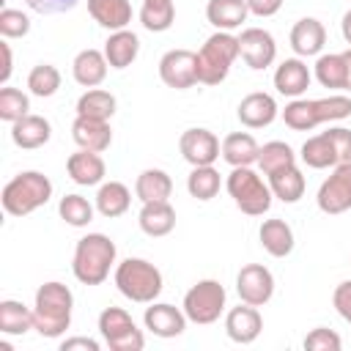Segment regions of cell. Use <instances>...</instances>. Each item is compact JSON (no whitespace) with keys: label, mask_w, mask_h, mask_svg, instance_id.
<instances>
[{"label":"cell","mask_w":351,"mask_h":351,"mask_svg":"<svg viewBox=\"0 0 351 351\" xmlns=\"http://www.w3.org/2000/svg\"><path fill=\"white\" fill-rule=\"evenodd\" d=\"M71 307H74V293L69 285L49 280L38 285L36 302H33V318H36V332L41 337H60L71 326Z\"/></svg>","instance_id":"1"},{"label":"cell","mask_w":351,"mask_h":351,"mask_svg":"<svg viewBox=\"0 0 351 351\" xmlns=\"http://www.w3.org/2000/svg\"><path fill=\"white\" fill-rule=\"evenodd\" d=\"M351 115V96L329 93L324 99H291L282 110V121L293 132H310L318 123H335Z\"/></svg>","instance_id":"2"},{"label":"cell","mask_w":351,"mask_h":351,"mask_svg":"<svg viewBox=\"0 0 351 351\" xmlns=\"http://www.w3.org/2000/svg\"><path fill=\"white\" fill-rule=\"evenodd\" d=\"M118 250L115 241L104 233H88L77 241L74 258H71V274L82 285H101L110 277V269L115 266Z\"/></svg>","instance_id":"3"},{"label":"cell","mask_w":351,"mask_h":351,"mask_svg":"<svg viewBox=\"0 0 351 351\" xmlns=\"http://www.w3.org/2000/svg\"><path fill=\"white\" fill-rule=\"evenodd\" d=\"M49 197H52V181L44 173H38V170H22V173H16L3 186L0 203H3V211L5 214H11V217H27L36 208L47 206Z\"/></svg>","instance_id":"4"},{"label":"cell","mask_w":351,"mask_h":351,"mask_svg":"<svg viewBox=\"0 0 351 351\" xmlns=\"http://www.w3.org/2000/svg\"><path fill=\"white\" fill-rule=\"evenodd\" d=\"M115 288L129 299V302H137V304H151L156 302V296L162 293L165 288V280H162V271L145 261V258H126L115 266Z\"/></svg>","instance_id":"5"},{"label":"cell","mask_w":351,"mask_h":351,"mask_svg":"<svg viewBox=\"0 0 351 351\" xmlns=\"http://www.w3.org/2000/svg\"><path fill=\"white\" fill-rule=\"evenodd\" d=\"M195 55H197V82L219 85L225 82L233 60L239 58V36L228 30H217L203 41V47Z\"/></svg>","instance_id":"6"},{"label":"cell","mask_w":351,"mask_h":351,"mask_svg":"<svg viewBox=\"0 0 351 351\" xmlns=\"http://www.w3.org/2000/svg\"><path fill=\"white\" fill-rule=\"evenodd\" d=\"M225 189L233 197L236 208L247 217H263L271 208V186L252 167H233L225 178Z\"/></svg>","instance_id":"7"},{"label":"cell","mask_w":351,"mask_h":351,"mask_svg":"<svg viewBox=\"0 0 351 351\" xmlns=\"http://www.w3.org/2000/svg\"><path fill=\"white\" fill-rule=\"evenodd\" d=\"M225 288L219 280H197L186 293H184V313L192 324L197 326H208L214 321H219V315L225 313Z\"/></svg>","instance_id":"8"},{"label":"cell","mask_w":351,"mask_h":351,"mask_svg":"<svg viewBox=\"0 0 351 351\" xmlns=\"http://www.w3.org/2000/svg\"><path fill=\"white\" fill-rule=\"evenodd\" d=\"M99 332H101V340L112 351H143L145 348L143 329H137L134 318L123 307H104L99 313Z\"/></svg>","instance_id":"9"},{"label":"cell","mask_w":351,"mask_h":351,"mask_svg":"<svg viewBox=\"0 0 351 351\" xmlns=\"http://www.w3.org/2000/svg\"><path fill=\"white\" fill-rule=\"evenodd\" d=\"M315 203L324 214L337 217L346 214L351 208V165H337L332 167V173L321 181Z\"/></svg>","instance_id":"10"},{"label":"cell","mask_w":351,"mask_h":351,"mask_svg":"<svg viewBox=\"0 0 351 351\" xmlns=\"http://www.w3.org/2000/svg\"><path fill=\"white\" fill-rule=\"evenodd\" d=\"M159 80L176 90L195 88L197 85V55L192 49H167L159 58Z\"/></svg>","instance_id":"11"},{"label":"cell","mask_w":351,"mask_h":351,"mask_svg":"<svg viewBox=\"0 0 351 351\" xmlns=\"http://www.w3.org/2000/svg\"><path fill=\"white\" fill-rule=\"evenodd\" d=\"M236 293L252 307H263L274 296V274L263 263H247L236 274Z\"/></svg>","instance_id":"12"},{"label":"cell","mask_w":351,"mask_h":351,"mask_svg":"<svg viewBox=\"0 0 351 351\" xmlns=\"http://www.w3.org/2000/svg\"><path fill=\"white\" fill-rule=\"evenodd\" d=\"M178 151H181V156H184L192 167H200V165H214V162L222 156V143H219V137H217L211 129L192 126V129H186V132L181 134Z\"/></svg>","instance_id":"13"},{"label":"cell","mask_w":351,"mask_h":351,"mask_svg":"<svg viewBox=\"0 0 351 351\" xmlns=\"http://www.w3.org/2000/svg\"><path fill=\"white\" fill-rule=\"evenodd\" d=\"M239 55L255 71L269 69L274 63V58H277V41L263 27H244L239 33Z\"/></svg>","instance_id":"14"},{"label":"cell","mask_w":351,"mask_h":351,"mask_svg":"<svg viewBox=\"0 0 351 351\" xmlns=\"http://www.w3.org/2000/svg\"><path fill=\"white\" fill-rule=\"evenodd\" d=\"M143 321H145V329H148L151 335L167 340V337L184 335L189 318H186L184 307H176V304H167V302H151V304L145 307Z\"/></svg>","instance_id":"15"},{"label":"cell","mask_w":351,"mask_h":351,"mask_svg":"<svg viewBox=\"0 0 351 351\" xmlns=\"http://www.w3.org/2000/svg\"><path fill=\"white\" fill-rule=\"evenodd\" d=\"M261 329H263V318H261L258 307H252L247 302H241L239 307H230L228 315H225V332L239 346L255 343L258 335H261Z\"/></svg>","instance_id":"16"},{"label":"cell","mask_w":351,"mask_h":351,"mask_svg":"<svg viewBox=\"0 0 351 351\" xmlns=\"http://www.w3.org/2000/svg\"><path fill=\"white\" fill-rule=\"evenodd\" d=\"M236 115H239V121H241L247 129H263V126L274 123V118L280 115V107H277V101H274L271 93L255 90V93H247V96L239 101Z\"/></svg>","instance_id":"17"},{"label":"cell","mask_w":351,"mask_h":351,"mask_svg":"<svg viewBox=\"0 0 351 351\" xmlns=\"http://www.w3.org/2000/svg\"><path fill=\"white\" fill-rule=\"evenodd\" d=\"M310 82H313V74H310V69L302 58H285L274 69V88H277L280 96L299 99V96L307 93Z\"/></svg>","instance_id":"18"},{"label":"cell","mask_w":351,"mask_h":351,"mask_svg":"<svg viewBox=\"0 0 351 351\" xmlns=\"http://www.w3.org/2000/svg\"><path fill=\"white\" fill-rule=\"evenodd\" d=\"M66 173L74 184L80 186H99L104 184V173H107V165L101 159V154L96 151H74L69 159H66Z\"/></svg>","instance_id":"19"},{"label":"cell","mask_w":351,"mask_h":351,"mask_svg":"<svg viewBox=\"0 0 351 351\" xmlns=\"http://www.w3.org/2000/svg\"><path fill=\"white\" fill-rule=\"evenodd\" d=\"M71 137H74V143H77L80 148L104 154V151L110 148V143H112V129H110V121L77 115L74 123H71Z\"/></svg>","instance_id":"20"},{"label":"cell","mask_w":351,"mask_h":351,"mask_svg":"<svg viewBox=\"0 0 351 351\" xmlns=\"http://www.w3.org/2000/svg\"><path fill=\"white\" fill-rule=\"evenodd\" d=\"M324 44H326V27L321 25V19L304 16L291 27V49L296 52V58L321 55Z\"/></svg>","instance_id":"21"},{"label":"cell","mask_w":351,"mask_h":351,"mask_svg":"<svg viewBox=\"0 0 351 351\" xmlns=\"http://www.w3.org/2000/svg\"><path fill=\"white\" fill-rule=\"evenodd\" d=\"M107 69L110 63L104 58V49H93V47L77 52V58L71 60V77L82 88H99L107 77Z\"/></svg>","instance_id":"22"},{"label":"cell","mask_w":351,"mask_h":351,"mask_svg":"<svg viewBox=\"0 0 351 351\" xmlns=\"http://www.w3.org/2000/svg\"><path fill=\"white\" fill-rule=\"evenodd\" d=\"M49 137H52V123H49L44 115H33V112H27V115L19 118L16 123H11V140H14L16 148L33 151V148L47 145Z\"/></svg>","instance_id":"23"},{"label":"cell","mask_w":351,"mask_h":351,"mask_svg":"<svg viewBox=\"0 0 351 351\" xmlns=\"http://www.w3.org/2000/svg\"><path fill=\"white\" fill-rule=\"evenodd\" d=\"M140 230L151 239H162L176 228V208L170 206V200H151L143 203L140 214H137Z\"/></svg>","instance_id":"24"},{"label":"cell","mask_w":351,"mask_h":351,"mask_svg":"<svg viewBox=\"0 0 351 351\" xmlns=\"http://www.w3.org/2000/svg\"><path fill=\"white\" fill-rule=\"evenodd\" d=\"M137 55H140V38L129 27L112 30L110 38L104 41V58H107L110 69H126L137 60Z\"/></svg>","instance_id":"25"},{"label":"cell","mask_w":351,"mask_h":351,"mask_svg":"<svg viewBox=\"0 0 351 351\" xmlns=\"http://www.w3.org/2000/svg\"><path fill=\"white\" fill-rule=\"evenodd\" d=\"M258 239H261V247L271 255V258H288L293 252V230L285 219H263L261 222V230H258Z\"/></svg>","instance_id":"26"},{"label":"cell","mask_w":351,"mask_h":351,"mask_svg":"<svg viewBox=\"0 0 351 351\" xmlns=\"http://www.w3.org/2000/svg\"><path fill=\"white\" fill-rule=\"evenodd\" d=\"M258 154L261 145L250 132H230L222 140V159L230 167H252L258 165Z\"/></svg>","instance_id":"27"},{"label":"cell","mask_w":351,"mask_h":351,"mask_svg":"<svg viewBox=\"0 0 351 351\" xmlns=\"http://www.w3.org/2000/svg\"><path fill=\"white\" fill-rule=\"evenodd\" d=\"M88 14L104 30H123L132 22V3L129 0H88Z\"/></svg>","instance_id":"28"},{"label":"cell","mask_w":351,"mask_h":351,"mask_svg":"<svg viewBox=\"0 0 351 351\" xmlns=\"http://www.w3.org/2000/svg\"><path fill=\"white\" fill-rule=\"evenodd\" d=\"M247 16H250L247 0H208L206 3V19L217 30L233 33L236 27H241V22H247Z\"/></svg>","instance_id":"29"},{"label":"cell","mask_w":351,"mask_h":351,"mask_svg":"<svg viewBox=\"0 0 351 351\" xmlns=\"http://www.w3.org/2000/svg\"><path fill=\"white\" fill-rule=\"evenodd\" d=\"M132 206V192L126 184L121 181H104L99 184V192H96V211L107 219H115L121 214H126Z\"/></svg>","instance_id":"30"},{"label":"cell","mask_w":351,"mask_h":351,"mask_svg":"<svg viewBox=\"0 0 351 351\" xmlns=\"http://www.w3.org/2000/svg\"><path fill=\"white\" fill-rule=\"evenodd\" d=\"M173 192V178L159 170V167H148L137 176L134 181V195L140 197V203H151V200H170Z\"/></svg>","instance_id":"31"},{"label":"cell","mask_w":351,"mask_h":351,"mask_svg":"<svg viewBox=\"0 0 351 351\" xmlns=\"http://www.w3.org/2000/svg\"><path fill=\"white\" fill-rule=\"evenodd\" d=\"M269 186H271V195L277 200H282V203H299L302 195H304L307 181H304L302 170L296 165H291V167H282V170L271 173L269 176Z\"/></svg>","instance_id":"32"},{"label":"cell","mask_w":351,"mask_h":351,"mask_svg":"<svg viewBox=\"0 0 351 351\" xmlns=\"http://www.w3.org/2000/svg\"><path fill=\"white\" fill-rule=\"evenodd\" d=\"M302 162L313 170H329V167H337V154H335V145L332 140L326 137V132L315 134V137H307L302 143V151H299Z\"/></svg>","instance_id":"33"},{"label":"cell","mask_w":351,"mask_h":351,"mask_svg":"<svg viewBox=\"0 0 351 351\" xmlns=\"http://www.w3.org/2000/svg\"><path fill=\"white\" fill-rule=\"evenodd\" d=\"M36 329L33 307H25L16 299H3L0 302V332L3 335H25Z\"/></svg>","instance_id":"34"},{"label":"cell","mask_w":351,"mask_h":351,"mask_svg":"<svg viewBox=\"0 0 351 351\" xmlns=\"http://www.w3.org/2000/svg\"><path fill=\"white\" fill-rule=\"evenodd\" d=\"M313 77L321 82V88L346 90V58H343V52L318 55V60L313 66Z\"/></svg>","instance_id":"35"},{"label":"cell","mask_w":351,"mask_h":351,"mask_svg":"<svg viewBox=\"0 0 351 351\" xmlns=\"http://www.w3.org/2000/svg\"><path fill=\"white\" fill-rule=\"evenodd\" d=\"M115 96L104 88H88L80 99H77V115L82 118H101L110 121L115 115Z\"/></svg>","instance_id":"36"},{"label":"cell","mask_w":351,"mask_h":351,"mask_svg":"<svg viewBox=\"0 0 351 351\" xmlns=\"http://www.w3.org/2000/svg\"><path fill=\"white\" fill-rule=\"evenodd\" d=\"M219 186H222V176L214 165H200V167H192V173L186 176V192L195 197V200H211L219 195Z\"/></svg>","instance_id":"37"},{"label":"cell","mask_w":351,"mask_h":351,"mask_svg":"<svg viewBox=\"0 0 351 351\" xmlns=\"http://www.w3.org/2000/svg\"><path fill=\"white\" fill-rule=\"evenodd\" d=\"M176 22V3L173 0H143L140 25L151 33H165Z\"/></svg>","instance_id":"38"},{"label":"cell","mask_w":351,"mask_h":351,"mask_svg":"<svg viewBox=\"0 0 351 351\" xmlns=\"http://www.w3.org/2000/svg\"><path fill=\"white\" fill-rule=\"evenodd\" d=\"M296 165V154L288 143L282 140H271V143H263L261 145V154H258V167L263 170V176H271L282 167H291Z\"/></svg>","instance_id":"39"},{"label":"cell","mask_w":351,"mask_h":351,"mask_svg":"<svg viewBox=\"0 0 351 351\" xmlns=\"http://www.w3.org/2000/svg\"><path fill=\"white\" fill-rule=\"evenodd\" d=\"M60 88V71L52 66V63H38L30 69L27 74V90L38 99H49L55 96Z\"/></svg>","instance_id":"40"},{"label":"cell","mask_w":351,"mask_h":351,"mask_svg":"<svg viewBox=\"0 0 351 351\" xmlns=\"http://www.w3.org/2000/svg\"><path fill=\"white\" fill-rule=\"evenodd\" d=\"M58 214L66 225L71 228H85L90 219H93V206L88 203V197L71 192V195H63L60 203H58Z\"/></svg>","instance_id":"41"},{"label":"cell","mask_w":351,"mask_h":351,"mask_svg":"<svg viewBox=\"0 0 351 351\" xmlns=\"http://www.w3.org/2000/svg\"><path fill=\"white\" fill-rule=\"evenodd\" d=\"M30 110V99L27 93H22L19 88H0V121L5 123H16L19 118H25Z\"/></svg>","instance_id":"42"},{"label":"cell","mask_w":351,"mask_h":351,"mask_svg":"<svg viewBox=\"0 0 351 351\" xmlns=\"http://www.w3.org/2000/svg\"><path fill=\"white\" fill-rule=\"evenodd\" d=\"M30 33V16L19 8H3L0 11V36L3 38H25Z\"/></svg>","instance_id":"43"},{"label":"cell","mask_w":351,"mask_h":351,"mask_svg":"<svg viewBox=\"0 0 351 351\" xmlns=\"http://www.w3.org/2000/svg\"><path fill=\"white\" fill-rule=\"evenodd\" d=\"M304 348L307 351H340L343 348V340L335 329H326V326H315L304 335Z\"/></svg>","instance_id":"44"},{"label":"cell","mask_w":351,"mask_h":351,"mask_svg":"<svg viewBox=\"0 0 351 351\" xmlns=\"http://www.w3.org/2000/svg\"><path fill=\"white\" fill-rule=\"evenodd\" d=\"M326 137L335 145L337 165H351V129H346V126H329L326 129Z\"/></svg>","instance_id":"45"},{"label":"cell","mask_w":351,"mask_h":351,"mask_svg":"<svg viewBox=\"0 0 351 351\" xmlns=\"http://www.w3.org/2000/svg\"><path fill=\"white\" fill-rule=\"evenodd\" d=\"M332 304H335L337 315H340L346 324H351V280H343V282L335 288Z\"/></svg>","instance_id":"46"},{"label":"cell","mask_w":351,"mask_h":351,"mask_svg":"<svg viewBox=\"0 0 351 351\" xmlns=\"http://www.w3.org/2000/svg\"><path fill=\"white\" fill-rule=\"evenodd\" d=\"M25 3H27V8L36 11V14H66V11H71L80 0H25Z\"/></svg>","instance_id":"47"},{"label":"cell","mask_w":351,"mask_h":351,"mask_svg":"<svg viewBox=\"0 0 351 351\" xmlns=\"http://www.w3.org/2000/svg\"><path fill=\"white\" fill-rule=\"evenodd\" d=\"M247 8L255 16H274L282 8V0H247Z\"/></svg>","instance_id":"48"},{"label":"cell","mask_w":351,"mask_h":351,"mask_svg":"<svg viewBox=\"0 0 351 351\" xmlns=\"http://www.w3.org/2000/svg\"><path fill=\"white\" fill-rule=\"evenodd\" d=\"M74 348H82V351H99V340L93 337H66L60 343V351H74Z\"/></svg>","instance_id":"49"},{"label":"cell","mask_w":351,"mask_h":351,"mask_svg":"<svg viewBox=\"0 0 351 351\" xmlns=\"http://www.w3.org/2000/svg\"><path fill=\"white\" fill-rule=\"evenodd\" d=\"M0 52H3V69H0V85H8L11 71H14V58H11V44L8 38L0 41Z\"/></svg>","instance_id":"50"},{"label":"cell","mask_w":351,"mask_h":351,"mask_svg":"<svg viewBox=\"0 0 351 351\" xmlns=\"http://www.w3.org/2000/svg\"><path fill=\"white\" fill-rule=\"evenodd\" d=\"M340 33H343V38H346V44L351 47V8L343 14V19H340Z\"/></svg>","instance_id":"51"},{"label":"cell","mask_w":351,"mask_h":351,"mask_svg":"<svg viewBox=\"0 0 351 351\" xmlns=\"http://www.w3.org/2000/svg\"><path fill=\"white\" fill-rule=\"evenodd\" d=\"M343 58H346V90H351V47L343 52Z\"/></svg>","instance_id":"52"}]
</instances>
